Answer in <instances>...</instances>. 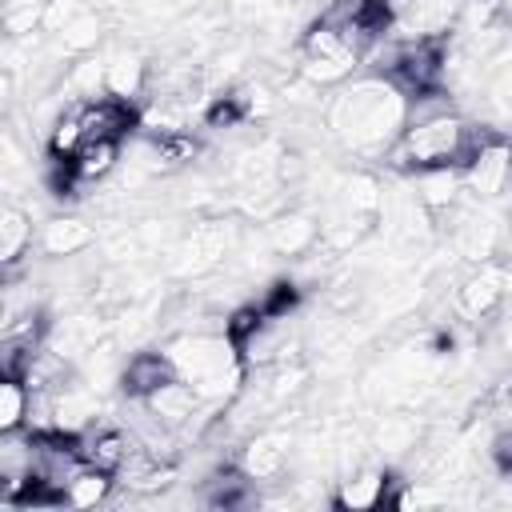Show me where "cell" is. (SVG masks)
Wrapping results in <instances>:
<instances>
[{
    "instance_id": "obj_1",
    "label": "cell",
    "mask_w": 512,
    "mask_h": 512,
    "mask_svg": "<svg viewBox=\"0 0 512 512\" xmlns=\"http://www.w3.org/2000/svg\"><path fill=\"white\" fill-rule=\"evenodd\" d=\"M324 124L340 148L384 156L408 124V96L384 76H352L324 100Z\"/></svg>"
},
{
    "instance_id": "obj_2",
    "label": "cell",
    "mask_w": 512,
    "mask_h": 512,
    "mask_svg": "<svg viewBox=\"0 0 512 512\" xmlns=\"http://www.w3.org/2000/svg\"><path fill=\"white\" fill-rule=\"evenodd\" d=\"M488 140H496L492 128L464 120L460 112L444 108L432 116H412L396 144L384 152L396 172H424V168H464Z\"/></svg>"
},
{
    "instance_id": "obj_3",
    "label": "cell",
    "mask_w": 512,
    "mask_h": 512,
    "mask_svg": "<svg viewBox=\"0 0 512 512\" xmlns=\"http://www.w3.org/2000/svg\"><path fill=\"white\" fill-rule=\"evenodd\" d=\"M164 352L204 404H228L244 388V360L228 332H176Z\"/></svg>"
},
{
    "instance_id": "obj_4",
    "label": "cell",
    "mask_w": 512,
    "mask_h": 512,
    "mask_svg": "<svg viewBox=\"0 0 512 512\" xmlns=\"http://www.w3.org/2000/svg\"><path fill=\"white\" fill-rule=\"evenodd\" d=\"M236 252V228L228 220H200L188 232L176 236V244L164 252V272L176 280H196L216 272Z\"/></svg>"
},
{
    "instance_id": "obj_5",
    "label": "cell",
    "mask_w": 512,
    "mask_h": 512,
    "mask_svg": "<svg viewBox=\"0 0 512 512\" xmlns=\"http://www.w3.org/2000/svg\"><path fill=\"white\" fill-rule=\"evenodd\" d=\"M444 216L452 220V248L460 260H468V264L496 260V252L504 244V220L492 208H484L480 200H472L464 192V200L456 208H448Z\"/></svg>"
},
{
    "instance_id": "obj_6",
    "label": "cell",
    "mask_w": 512,
    "mask_h": 512,
    "mask_svg": "<svg viewBox=\"0 0 512 512\" xmlns=\"http://www.w3.org/2000/svg\"><path fill=\"white\" fill-rule=\"evenodd\" d=\"M460 172H464V192L472 200H480V204L500 200L512 188V144H504L500 136L488 140Z\"/></svg>"
},
{
    "instance_id": "obj_7",
    "label": "cell",
    "mask_w": 512,
    "mask_h": 512,
    "mask_svg": "<svg viewBox=\"0 0 512 512\" xmlns=\"http://www.w3.org/2000/svg\"><path fill=\"white\" fill-rule=\"evenodd\" d=\"M508 288H512V272L496 260H484L476 264L460 288H456V308L468 316V320H488L500 312V304L508 300Z\"/></svg>"
},
{
    "instance_id": "obj_8",
    "label": "cell",
    "mask_w": 512,
    "mask_h": 512,
    "mask_svg": "<svg viewBox=\"0 0 512 512\" xmlns=\"http://www.w3.org/2000/svg\"><path fill=\"white\" fill-rule=\"evenodd\" d=\"M100 388L88 380V376H64L56 388H52V408H56V432H68V436H80L84 428L96 424L100 416Z\"/></svg>"
},
{
    "instance_id": "obj_9",
    "label": "cell",
    "mask_w": 512,
    "mask_h": 512,
    "mask_svg": "<svg viewBox=\"0 0 512 512\" xmlns=\"http://www.w3.org/2000/svg\"><path fill=\"white\" fill-rule=\"evenodd\" d=\"M76 444H80L84 464H88V468H100V472H108V476H120L124 464H128L132 452H136V436L124 432V428H116V424H92V428H84V432L76 436Z\"/></svg>"
},
{
    "instance_id": "obj_10",
    "label": "cell",
    "mask_w": 512,
    "mask_h": 512,
    "mask_svg": "<svg viewBox=\"0 0 512 512\" xmlns=\"http://www.w3.org/2000/svg\"><path fill=\"white\" fill-rule=\"evenodd\" d=\"M264 244L276 256H308L320 244V220L304 208H284L264 224Z\"/></svg>"
},
{
    "instance_id": "obj_11",
    "label": "cell",
    "mask_w": 512,
    "mask_h": 512,
    "mask_svg": "<svg viewBox=\"0 0 512 512\" xmlns=\"http://www.w3.org/2000/svg\"><path fill=\"white\" fill-rule=\"evenodd\" d=\"M196 504L200 508H216V512H236V508L260 504V492H256V480L240 464H232V468H216L208 480H200Z\"/></svg>"
},
{
    "instance_id": "obj_12",
    "label": "cell",
    "mask_w": 512,
    "mask_h": 512,
    "mask_svg": "<svg viewBox=\"0 0 512 512\" xmlns=\"http://www.w3.org/2000/svg\"><path fill=\"white\" fill-rule=\"evenodd\" d=\"M168 380H176V364L164 348H144V352H132L124 364H120V388L128 400H148L156 388H164Z\"/></svg>"
},
{
    "instance_id": "obj_13",
    "label": "cell",
    "mask_w": 512,
    "mask_h": 512,
    "mask_svg": "<svg viewBox=\"0 0 512 512\" xmlns=\"http://www.w3.org/2000/svg\"><path fill=\"white\" fill-rule=\"evenodd\" d=\"M288 452H292V436H284V432H256V436L244 440L236 464L252 480H276L288 468Z\"/></svg>"
},
{
    "instance_id": "obj_14",
    "label": "cell",
    "mask_w": 512,
    "mask_h": 512,
    "mask_svg": "<svg viewBox=\"0 0 512 512\" xmlns=\"http://www.w3.org/2000/svg\"><path fill=\"white\" fill-rule=\"evenodd\" d=\"M36 244H40V252L48 260H72V256H80V252H88L96 244V232L80 216H52V220L40 224Z\"/></svg>"
},
{
    "instance_id": "obj_15",
    "label": "cell",
    "mask_w": 512,
    "mask_h": 512,
    "mask_svg": "<svg viewBox=\"0 0 512 512\" xmlns=\"http://www.w3.org/2000/svg\"><path fill=\"white\" fill-rule=\"evenodd\" d=\"M392 484H396V476H388L384 468H360V472H352V476H344V480L336 484L332 504H336V508H348V512L380 508V504L392 500V496H388Z\"/></svg>"
},
{
    "instance_id": "obj_16",
    "label": "cell",
    "mask_w": 512,
    "mask_h": 512,
    "mask_svg": "<svg viewBox=\"0 0 512 512\" xmlns=\"http://www.w3.org/2000/svg\"><path fill=\"white\" fill-rule=\"evenodd\" d=\"M148 412L156 416V420H164L168 428H176V432H184V428H192V416L204 408V400L196 396V388L188 384V380H168L164 388H156L148 400Z\"/></svg>"
},
{
    "instance_id": "obj_17",
    "label": "cell",
    "mask_w": 512,
    "mask_h": 512,
    "mask_svg": "<svg viewBox=\"0 0 512 512\" xmlns=\"http://www.w3.org/2000/svg\"><path fill=\"white\" fill-rule=\"evenodd\" d=\"M412 188H416V200L432 216H444L448 208H456L464 200V172L460 168H424V172H412Z\"/></svg>"
},
{
    "instance_id": "obj_18",
    "label": "cell",
    "mask_w": 512,
    "mask_h": 512,
    "mask_svg": "<svg viewBox=\"0 0 512 512\" xmlns=\"http://www.w3.org/2000/svg\"><path fill=\"white\" fill-rule=\"evenodd\" d=\"M124 156V140H88L72 160H68V172L76 184H100L104 176L116 172Z\"/></svg>"
},
{
    "instance_id": "obj_19",
    "label": "cell",
    "mask_w": 512,
    "mask_h": 512,
    "mask_svg": "<svg viewBox=\"0 0 512 512\" xmlns=\"http://www.w3.org/2000/svg\"><path fill=\"white\" fill-rule=\"evenodd\" d=\"M148 88V64L140 52L132 48H116L108 52V92L120 100H136Z\"/></svg>"
},
{
    "instance_id": "obj_20",
    "label": "cell",
    "mask_w": 512,
    "mask_h": 512,
    "mask_svg": "<svg viewBox=\"0 0 512 512\" xmlns=\"http://www.w3.org/2000/svg\"><path fill=\"white\" fill-rule=\"evenodd\" d=\"M372 444H376V452H380V456H388V460L412 456V452H416V444H420V424H416L412 416L392 412V416H384V420L372 428Z\"/></svg>"
},
{
    "instance_id": "obj_21",
    "label": "cell",
    "mask_w": 512,
    "mask_h": 512,
    "mask_svg": "<svg viewBox=\"0 0 512 512\" xmlns=\"http://www.w3.org/2000/svg\"><path fill=\"white\" fill-rule=\"evenodd\" d=\"M32 248V216L20 204H8L0 212V264L16 268Z\"/></svg>"
},
{
    "instance_id": "obj_22",
    "label": "cell",
    "mask_w": 512,
    "mask_h": 512,
    "mask_svg": "<svg viewBox=\"0 0 512 512\" xmlns=\"http://www.w3.org/2000/svg\"><path fill=\"white\" fill-rule=\"evenodd\" d=\"M84 144H88V136H84V124H80V108H76V104H64V112L48 124V140H44V148H48L52 160L68 164Z\"/></svg>"
},
{
    "instance_id": "obj_23",
    "label": "cell",
    "mask_w": 512,
    "mask_h": 512,
    "mask_svg": "<svg viewBox=\"0 0 512 512\" xmlns=\"http://www.w3.org/2000/svg\"><path fill=\"white\" fill-rule=\"evenodd\" d=\"M56 40V48L64 52V56H88V52H96L100 48V40H104V16L96 12V8H88V12H80L60 36H52Z\"/></svg>"
},
{
    "instance_id": "obj_24",
    "label": "cell",
    "mask_w": 512,
    "mask_h": 512,
    "mask_svg": "<svg viewBox=\"0 0 512 512\" xmlns=\"http://www.w3.org/2000/svg\"><path fill=\"white\" fill-rule=\"evenodd\" d=\"M112 484H116V476H108V472H100V468H84V472L64 488V504H68V508H96V504H104V500L112 496Z\"/></svg>"
},
{
    "instance_id": "obj_25",
    "label": "cell",
    "mask_w": 512,
    "mask_h": 512,
    "mask_svg": "<svg viewBox=\"0 0 512 512\" xmlns=\"http://www.w3.org/2000/svg\"><path fill=\"white\" fill-rule=\"evenodd\" d=\"M28 404H32V388L20 376H4L0 380V432H16L28 424Z\"/></svg>"
},
{
    "instance_id": "obj_26",
    "label": "cell",
    "mask_w": 512,
    "mask_h": 512,
    "mask_svg": "<svg viewBox=\"0 0 512 512\" xmlns=\"http://www.w3.org/2000/svg\"><path fill=\"white\" fill-rule=\"evenodd\" d=\"M484 108L496 124H512V60L496 64L484 80Z\"/></svg>"
},
{
    "instance_id": "obj_27",
    "label": "cell",
    "mask_w": 512,
    "mask_h": 512,
    "mask_svg": "<svg viewBox=\"0 0 512 512\" xmlns=\"http://www.w3.org/2000/svg\"><path fill=\"white\" fill-rule=\"evenodd\" d=\"M80 12H88V0H44L40 32H44V36H60Z\"/></svg>"
},
{
    "instance_id": "obj_28",
    "label": "cell",
    "mask_w": 512,
    "mask_h": 512,
    "mask_svg": "<svg viewBox=\"0 0 512 512\" xmlns=\"http://www.w3.org/2000/svg\"><path fill=\"white\" fill-rule=\"evenodd\" d=\"M300 4H308V0H276V8H300Z\"/></svg>"
},
{
    "instance_id": "obj_29",
    "label": "cell",
    "mask_w": 512,
    "mask_h": 512,
    "mask_svg": "<svg viewBox=\"0 0 512 512\" xmlns=\"http://www.w3.org/2000/svg\"><path fill=\"white\" fill-rule=\"evenodd\" d=\"M500 12H504V20L512 24V0H500Z\"/></svg>"
}]
</instances>
